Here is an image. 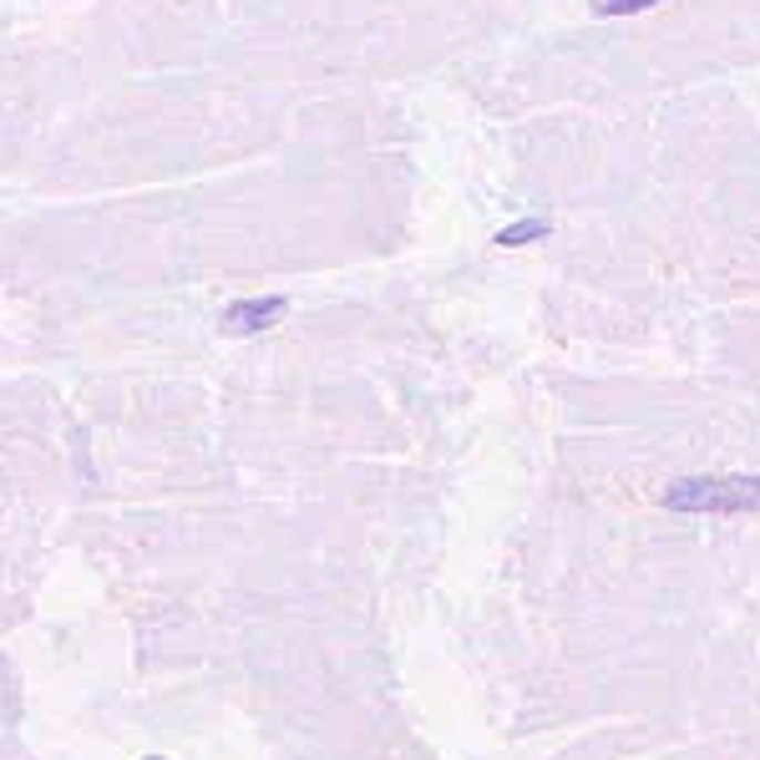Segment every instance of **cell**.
Segmentation results:
<instances>
[{"instance_id":"5b68a950","label":"cell","mask_w":760,"mask_h":760,"mask_svg":"<svg viewBox=\"0 0 760 760\" xmlns=\"http://www.w3.org/2000/svg\"><path fill=\"white\" fill-rule=\"evenodd\" d=\"M147 760H157V756H147Z\"/></svg>"},{"instance_id":"7a4b0ae2","label":"cell","mask_w":760,"mask_h":760,"mask_svg":"<svg viewBox=\"0 0 760 760\" xmlns=\"http://www.w3.org/2000/svg\"><path fill=\"white\" fill-rule=\"evenodd\" d=\"M285 299L274 295V299H238V305H228L224 309V330L228 335H259V330H269L274 320H285Z\"/></svg>"},{"instance_id":"277c9868","label":"cell","mask_w":760,"mask_h":760,"mask_svg":"<svg viewBox=\"0 0 760 760\" xmlns=\"http://www.w3.org/2000/svg\"><path fill=\"white\" fill-rule=\"evenodd\" d=\"M659 0H598V16H629V11H654Z\"/></svg>"},{"instance_id":"3957f363","label":"cell","mask_w":760,"mask_h":760,"mask_svg":"<svg viewBox=\"0 0 760 760\" xmlns=\"http://www.w3.org/2000/svg\"><path fill=\"white\" fill-rule=\"evenodd\" d=\"M547 234V218H523V224H512L497 234L502 249H517V244H527V238H543Z\"/></svg>"},{"instance_id":"6da1fadb","label":"cell","mask_w":760,"mask_h":760,"mask_svg":"<svg viewBox=\"0 0 760 760\" xmlns=\"http://www.w3.org/2000/svg\"><path fill=\"white\" fill-rule=\"evenodd\" d=\"M669 512H760V472L756 476H679L665 492Z\"/></svg>"}]
</instances>
